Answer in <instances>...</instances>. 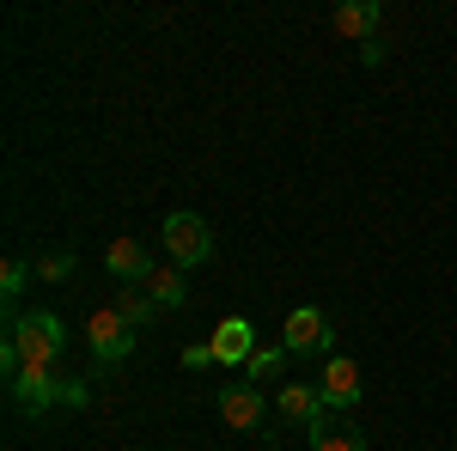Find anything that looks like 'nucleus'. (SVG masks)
I'll return each instance as SVG.
<instances>
[{
	"label": "nucleus",
	"instance_id": "aec40b11",
	"mask_svg": "<svg viewBox=\"0 0 457 451\" xmlns=\"http://www.w3.org/2000/svg\"><path fill=\"white\" fill-rule=\"evenodd\" d=\"M360 62H366V68H378V62H385V43H378V37H372V43H360Z\"/></svg>",
	"mask_w": 457,
	"mask_h": 451
},
{
	"label": "nucleus",
	"instance_id": "f03ea898",
	"mask_svg": "<svg viewBox=\"0 0 457 451\" xmlns=\"http://www.w3.org/2000/svg\"><path fill=\"white\" fill-rule=\"evenodd\" d=\"M159 244H165V256H171L183 275H189V269H202V263L213 256V232H208V220H202V213H165Z\"/></svg>",
	"mask_w": 457,
	"mask_h": 451
},
{
	"label": "nucleus",
	"instance_id": "1a4fd4ad",
	"mask_svg": "<svg viewBox=\"0 0 457 451\" xmlns=\"http://www.w3.org/2000/svg\"><path fill=\"white\" fill-rule=\"evenodd\" d=\"M6 390H12V403H19L25 415H43V409L62 403V372H19Z\"/></svg>",
	"mask_w": 457,
	"mask_h": 451
},
{
	"label": "nucleus",
	"instance_id": "f3484780",
	"mask_svg": "<svg viewBox=\"0 0 457 451\" xmlns=\"http://www.w3.org/2000/svg\"><path fill=\"white\" fill-rule=\"evenodd\" d=\"M37 275H43V280H68V275H73V256H68V250H49V256H37Z\"/></svg>",
	"mask_w": 457,
	"mask_h": 451
},
{
	"label": "nucleus",
	"instance_id": "39448f33",
	"mask_svg": "<svg viewBox=\"0 0 457 451\" xmlns=\"http://www.w3.org/2000/svg\"><path fill=\"white\" fill-rule=\"evenodd\" d=\"M213 403H220V421H226V427H238V433H256V427L269 421V397H262V384H250V379L226 384Z\"/></svg>",
	"mask_w": 457,
	"mask_h": 451
},
{
	"label": "nucleus",
	"instance_id": "dca6fc26",
	"mask_svg": "<svg viewBox=\"0 0 457 451\" xmlns=\"http://www.w3.org/2000/svg\"><path fill=\"white\" fill-rule=\"evenodd\" d=\"M275 372H281V347H256V360L245 366V379L250 384H269Z\"/></svg>",
	"mask_w": 457,
	"mask_h": 451
},
{
	"label": "nucleus",
	"instance_id": "6e6552de",
	"mask_svg": "<svg viewBox=\"0 0 457 451\" xmlns=\"http://www.w3.org/2000/svg\"><path fill=\"white\" fill-rule=\"evenodd\" d=\"M104 269L122 280V287H146V275H153L159 263L146 256L141 238H110V244H104Z\"/></svg>",
	"mask_w": 457,
	"mask_h": 451
},
{
	"label": "nucleus",
	"instance_id": "20e7f679",
	"mask_svg": "<svg viewBox=\"0 0 457 451\" xmlns=\"http://www.w3.org/2000/svg\"><path fill=\"white\" fill-rule=\"evenodd\" d=\"M317 390H323V409H329V415H348L353 403L366 397V372H360V360L329 354V360H323V372H317Z\"/></svg>",
	"mask_w": 457,
	"mask_h": 451
},
{
	"label": "nucleus",
	"instance_id": "2eb2a0df",
	"mask_svg": "<svg viewBox=\"0 0 457 451\" xmlns=\"http://www.w3.org/2000/svg\"><path fill=\"white\" fill-rule=\"evenodd\" d=\"M110 305H116V312L129 317V323H135V330H146V323H153V317H159V305H153V299H146L141 287H122V293H116V299H110Z\"/></svg>",
	"mask_w": 457,
	"mask_h": 451
},
{
	"label": "nucleus",
	"instance_id": "f257e3e1",
	"mask_svg": "<svg viewBox=\"0 0 457 451\" xmlns=\"http://www.w3.org/2000/svg\"><path fill=\"white\" fill-rule=\"evenodd\" d=\"M6 342L19 347L25 372H55V360H62V347H68V330H62L55 312H25L19 323H6Z\"/></svg>",
	"mask_w": 457,
	"mask_h": 451
},
{
	"label": "nucleus",
	"instance_id": "9d476101",
	"mask_svg": "<svg viewBox=\"0 0 457 451\" xmlns=\"http://www.w3.org/2000/svg\"><path fill=\"white\" fill-rule=\"evenodd\" d=\"M323 415H329V409H323V390H317V384H281V421H293V427L312 433Z\"/></svg>",
	"mask_w": 457,
	"mask_h": 451
},
{
	"label": "nucleus",
	"instance_id": "a211bd4d",
	"mask_svg": "<svg viewBox=\"0 0 457 451\" xmlns=\"http://www.w3.org/2000/svg\"><path fill=\"white\" fill-rule=\"evenodd\" d=\"M62 403H68V409H86V403H92V384L86 379H62Z\"/></svg>",
	"mask_w": 457,
	"mask_h": 451
},
{
	"label": "nucleus",
	"instance_id": "423d86ee",
	"mask_svg": "<svg viewBox=\"0 0 457 451\" xmlns=\"http://www.w3.org/2000/svg\"><path fill=\"white\" fill-rule=\"evenodd\" d=\"M281 342H287V354H323V360H329L336 323H329V312H317V305H299V312L287 317Z\"/></svg>",
	"mask_w": 457,
	"mask_h": 451
},
{
	"label": "nucleus",
	"instance_id": "7ed1b4c3",
	"mask_svg": "<svg viewBox=\"0 0 457 451\" xmlns=\"http://www.w3.org/2000/svg\"><path fill=\"white\" fill-rule=\"evenodd\" d=\"M86 347H92L98 366H116V360L135 354V323L116 312V305H98V312L86 317Z\"/></svg>",
	"mask_w": 457,
	"mask_h": 451
},
{
	"label": "nucleus",
	"instance_id": "0eeeda50",
	"mask_svg": "<svg viewBox=\"0 0 457 451\" xmlns=\"http://www.w3.org/2000/svg\"><path fill=\"white\" fill-rule=\"evenodd\" d=\"M208 347H213L220 366H250V360H256V330H250V317H226V323H213Z\"/></svg>",
	"mask_w": 457,
	"mask_h": 451
},
{
	"label": "nucleus",
	"instance_id": "6ab92c4d",
	"mask_svg": "<svg viewBox=\"0 0 457 451\" xmlns=\"http://www.w3.org/2000/svg\"><path fill=\"white\" fill-rule=\"evenodd\" d=\"M183 366H189V372H202V366H220V360H213L208 342H195V347H183Z\"/></svg>",
	"mask_w": 457,
	"mask_h": 451
},
{
	"label": "nucleus",
	"instance_id": "4468645a",
	"mask_svg": "<svg viewBox=\"0 0 457 451\" xmlns=\"http://www.w3.org/2000/svg\"><path fill=\"white\" fill-rule=\"evenodd\" d=\"M25 280H31V263L25 256H6L0 263V305H6V323H19V293H25Z\"/></svg>",
	"mask_w": 457,
	"mask_h": 451
},
{
	"label": "nucleus",
	"instance_id": "ddd939ff",
	"mask_svg": "<svg viewBox=\"0 0 457 451\" xmlns=\"http://www.w3.org/2000/svg\"><path fill=\"white\" fill-rule=\"evenodd\" d=\"M141 293L153 299V305H159V312H177V305H189V275H183L177 263H159V269L146 275Z\"/></svg>",
	"mask_w": 457,
	"mask_h": 451
},
{
	"label": "nucleus",
	"instance_id": "9b49d317",
	"mask_svg": "<svg viewBox=\"0 0 457 451\" xmlns=\"http://www.w3.org/2000/svg\"><path fill=\"white\" fill-rule=\"evenodd\" d=\"M329 31L336 37H353V43H372L378 37V0H348L329 13Z\"/></svg>",
	"mask_w": 457,
	"mask_h": 451
},
{
	"label": "nucleus",
	"instance_id": "f8f14e48",
	"mask_svg": "<svg viewBox=\"0 0 457 451\" xmlns=\"http://www.w3.org/2000/svg\"><path fill=\"white\" fill-rule=\"evenodd\" d=\"M312 451H366V427L348 415H323L312 427Z\"/></svg>",
	"mask_w": 457,
	"mask_h": 451
}]
</instances>
